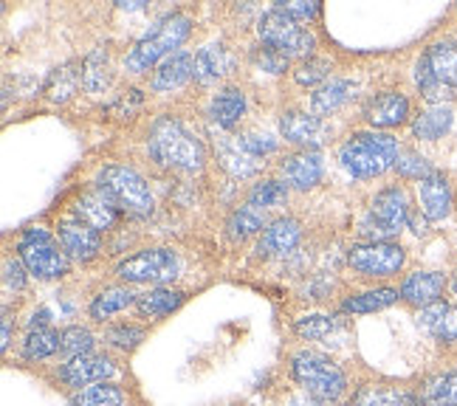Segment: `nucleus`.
Listing matches in <instances>:
<instances>
[{
  "mask_svg": "<svg viewBox=\"0 0 457 406\" xmlns=\"http://www.w3.org/2000/svg\"><path fill=\"white\" fill-rule=\"evenodd\" d=\"M74 211H77V220L96 228L99 235L108 232V228H113L121 220V206L113 201L111 192L102 186H96L94 192H85V195L77 201Z\"/></svg>",
  "mask_w": 457,
  "mask_h": 406,
  "instance_id": "f8f14e48",
  "label": "nucleus"
},
{
  "mask_svg": "<svg viewBox=\"0 0 457 406\" xmlns=\"http://www.w3.org/2000/svg\"><path fill=\"white\" fill-rule=\"evenodd\" d=\"M328 77H330V62H328V60H316V57H311V60H305L300 68H296V82H300V85H308V87L320 85V82L325 85Z\"/></svg>",
  "mask_w": 457,
  "mask_h": 406,
  "instance_id": "ea45409f",
  "label": "nucleus"
},
{
  "mask_svg": "<svg viewBox=\"0 0 457 406\" xmlns=\"http://www.w3.org/2000/svg\"><path fill=\"white\" fill-rule=\"evenodd\" d=\"M300 237H303V228L294 218H277L266 226V232H262L257 243V252L260 257H283L296 249Z\"/></svg>",
  "mask_w": 457,
  "mask_h": 406,
  "instance_id": "f3484780",
  "label": "nucleus"
},
{
  "mask_svg": "<svg viewBox=\"0 0 457 406\" xmlns=\"http://www.w3.org/2000/svg\"><path fill=\"white\" fill-rule=\"evenodd\" d=\"M395 170H398V175H403V178H418V181H424L427 175L435 172L427 158L420 153H415V150H403L398 155V162H395Z\"/></svg>",
  "mask_w": 457,
  "mask_h": 406,
  "instance_id": "58836bf2",
  "label": "nucleus"
},
{
  "mask_svg": "<svg viewBox=\"0 0 457 406\" xmlns=\"http://www.w3.org/2000/svg\"><path fill=\"white\" fill-rule=\"evenodd\" d=\"M147 147H150V155L155 158V162L162 167H170V170L198 172V170H204V162H206V153L201 147V141L172 116H162L150 128Z\"/></svg>",
  "mask_w": 457,
  "mask_h": 406,
  "instance_id": "f257e3e1",
  "label": "nucleus"
},
{
  "mask_svg": "<svg viewBox=\"0 0 457 406\" xmlns=\"http://www.w3.org/2000/svg\"><path fill=\"white\" fill-rule=\"evenodd\" d=\"M142 339H145V330L142 327H133V325H119V327H111L108 330V342L116 344V347H121V350L136 347Z\"/></svg>",
  "mask_w": 457,
  "mask_h": 406,
  "instance_id": "c03bdc74",
  "label": "nucleus"
},
{
  "mask_svg": "<svg viewBox=\"0 0 457 406\" xmlns=\"http://www.w3.org/2000/svg\"><path fill=\"white\" fill-rule=\"evenodd\" d=\"M398 299H401V291H395V288H376V291L347 296L342 302V311L345 313H376V311L395 305Z\"/></svg>",
  "mask_w": 457,
  "mask_h": 406,
  "instance_id": "7c9ffc66",
  "label": "nucleus"
},
{
  "mask_svg": "<svg viewBox=\"0 0 457 406\" xmlns=\"http://www.w3.org/2000/svg\"><path fill=\"white\" fill-rule=\"evenodd\" d=\"M274 9H279L283 14H288L291 21H311V17L320 14V4H313V0H283V4H277Z\"/></svg>",
  "mask_w": 457,
  "mask_h": 406,
  "instance_id": "a18cd8bd",
  "label": "nucleus"
},
{
  "mask_svg": "<svg viewBox=\"0 0 457 406\" xmlns=\"http://www.w3.org/2000/svg\"><path fill=\"white\" fill-rule=\"evenodd\" d=\"M189 77H195V57L187 54V51H175L172 57H167L162 65H158L155 77H153V91L167 94L175 91L189 82Z\"/></svg>",
  "mask_w": 457,
  "mask_h": 406,
  "instance_id": "5701e85b",
  "label": "nucleus"
},
{
  "mask_svg": "<svg viewBox=\"0 0 457 406\" xmlns=\"http://www.w3.org/2000/svg\"><path fill=\"white\" fill-rule=\"evenodd\" d=\"M420 211L427 220H444L452 211V186L444 172H432L420 181Z\"/></svg>",
  "mask_w": 457,
  "mask_h": 406,
  "instance_id": "aec40b11",
  "label": "nucleus"
},
{
  "mask_svg": "<svg viewBox=\"0 0 457 406\" xmlns=\"http://www.w3.org/2000/svg\"><path fill=\"white\" fill-rule=\"evenodd\" d=\"M99 186L108 189L113 201L121 206V211H128V215L147 218L155 206L150 184L130 167H119V164L104 167L99 172Z\"/></svg>",
  "mask_w": 457,
  "mask_h": 406,
  "instance_id": "423d86ee",
  "label": "nucleus"
},
{
  "mask_svg": "<svg viewBox=\"0 0 457 406\" xmlns=\"http://www.w3.org/2000/svg\"><path fill=\"white\" fill-rule=\"evenodd\" d=\"M60 342H62V333L40 327V330H31L29 333V339L23 344V352H26V359L40 361V359L54 356V352L60 350Z\"/></svg>",
  "mask_w": 457,
  "mask_h": 406,
  "instance_id": "72a5a7b5",
  "label": "nucleus"
},
{
  "mask_svg": "<svg viewBox=\"0 0 457 406\" xmlns=\"http://www.w3.org/2000/svg\"><path fill=\"white\" fill-rule=\"evenodd\" d=\"M353 82L350 79H330L325 85H320V91L313 94L311 99V111L313 116H328L333 111H339L342 104L350 99V94H353Z\"/></svg>",
  "mask_w": 457,
  "mask_h": 406,
  "instance_id": "c85d7f7f",
  "label": "nucleus"
},
{
  "mask_svg": "<svg viewBox=\"0 0 457 406\" xmlns=\"http://www.w3.org/2000/svg\"><path fill=\"white\" fill-rule=\"evenodd\" d=\"M237 141H240V147L245 153H252L254 158H262L277 150V138H271L269 133H243L237 136Z\"/></svg>",
  "mask_w": 457,
  "mask_h": 406,
  "instance_id": "79ce46f5",
  "label": "nucleus"
},
{
  "mask_svg": "<svg viewBox=\"0 0 457 406\" xmlns=\"http://www.w3.org/2000/svg\"><path fill=\"white\" fill-rule=\"evenodd\" d=\"M370 218L376 223H381L393 237L398 232H403V228H407L410 220H412V206H410L407 189H403V186H386V189H381L378 195L373 198Z\"/></svg>",
  "mask_w": 457,
  "mask_h": 406,
  "instance_id": "9b49d317",
  "label": "nucleus"
},
{
  "mask_svg": "<svg viewBox=\"0 0 457 406\" xmlns=\"http://www.w3.org/2000/svg\"><path fill=\"white\" fill-rule=\"evenodd\" d=\"M288 198V186L286 184H279V181H262L252 189V195H249V203L257 206V209H271V206H279V203H286Z\"/></svg>",
  "mask_w": 457,
  "mask_h": 406,
  "instance_id": "e433bc0d",
  "label": "nucleus"
},
{
  "mask_svg": "<svg viewBox=\"0 0 457 406\" xmlns=\"http://www.w3.org/2000/svg\"><path fill=\"white\" fill-rule=\"evenodd\" d=\"M232 70H235V57H232V51L220 43L204 46L195 54V82L201 85H212L228 77Z\"/></svg>",
  "mask_w": 457,
  "mask_h": 406,
  "instance_id": "4be33fe9",
  "label": "nucleus"
},
{
  "mask_svg": "<svg viewBox=\"0 0 457 406\" xmlns=\"http://www.w3.org/2000/svg\"><path fill=\"white\" fill-rule=\"evenodd\" d=\"M136 294L130 288H108V291H102L94 302H91V319L96 322H104V319H111L113 313L119 311H125L128 305L136 302Z\"/></svg>",
  "mask_w": 457,
  "mask_h": 406,
  "instance_id": "473e14b6",
  "label": "nucleus"
},
{
  "mask_svg": "<svg viewBox=\"0 0 457 406\" xmlns=\"http://www.w3.org/2000/svg\"><path fill=\"white\" fill-rule=\"evenodd\" d=\"M398 141L386 133H356L339 150L342 167L356 178H376V175L395 167L398 162Z\"/></svg>",
  "mask_w": 457,
  "mask_h": 406,
  "instance_id": "7ed1b4c3",
  "label": "nucleus"
},
{
  "mask_svg": "<svg viewBox=\"0 0 457 406\" xmlns=\"http://www.w3.org/2000/svg\"><path fill=\"white\" fill-rule=\"evenodd\" d=\"M189 29H192V21L187 14L181 12L167 14L145 40L136 43V48L125 57V68L130 74H142V70H150L155 62H164L167 57L175 54V48L189 37Z\"/></svg>",
  "mask_w": 457,
  "mask_h": 406,
  "instance_id": "20e7f679",
  "label": "nucleus"
},
{
  "mask_svg": "<svg viewBox=\"0 0 457 406\" xmlns=\"http://www.w3.org/2000/svg\"><path fill=\"white\" fill-rule=\"evenodd\" d=\"M121 282H167L179 277V257L170 249H147L128 257L125 262H119L116 269Z\"/></svg>",
  "mask_w": 457,
  "mask_h": 406,
  "instance_id": "1a4fd4ad",
  "label": "nucleus"
},
{
  "mask_svg": "<svg viewBox=\"0 0 457 406\" xmlns=\"http://www.w3.org/2000/svg\"><path fill=\"white\" fill-rule=\"evenodd\" d=\"M356 406H420V395L412 390H398V386L370 384L356 393Z\"/></svg>",
  "mask_w": 457,
  "mask_h": 406,
  "instance_id": "393cba45",
  "label": "nucleus"
},
{
  "mask_svg": "<svg viewBox=\"0 0 457 406\" xmlns=\"http://www.w3.org/2000/svg\"><path fill=\"white\" fill-rule=\"evenodd\" d=\"M364 116L373 128H384V130L398 128L410 116V99L403 94H395V91L378 94L376 99H370V104H367Z\"/></svg>",
  "mask_w": 457,
  "mask_h": 406,
  "instance_id": "6ab92c4d",
  "label": "nucleus"
},
{
  "mask_svg": "<svg viewBox=\"0 0 457 406\" xmlns=\"http://www.w3.org/2000/svg\"><path fill=\"white\" fill-rule=\"evenodd\" d=\"M252 60L262 68V70H271V74H283V70L288 68V57H283L279 51H274V48H269V46H260L254 54H252Z\"/></svg>",
  "mask_w": 457,
  "mask_h": 406,
  "instance_id": "37998d69",
  "label": "nucleus"
},
{
  "mask_svg": "<svg viewBox=\"0 0 457 406\" xmlns=\"http://www.w3.org/2000/svg\"><path fill=\"white\" fill-rule=\"evenodd\" d=\"M187 294L184 291H172V288H153L136 299V308L145 319H162L170 316L172 311H179L184 305Z\"/></svg>",
  "mask_w": 457,
  "mask_h": 406,
  "instance_id": "a878e982",
  "label": "nucleus"
},
{
  "mask_svg": "<svg viewBox=\"0 0 457 406\" xmlns=\"http://www.w3.org/2000/svg\"><path fill=\"white\" fill-rule=\"evenodd\" d=\"M452 125H454V113L449 104H429V108H424L415 116L412 133H415V138L437 141L452 130Z\"/></svg>",
  "mask_w": 457,
  "mask_h": 406,
  "instance_id": "b1692460",
  "label": "nucleus"
},
{
  "mask_svg": "<svg viewBox=\"0 0 457 406\" xmlns=\"http://www.w3.org/2000/svg\"><path fill=\"white\" fill-rule=\"evenodd\" d=\"M60 249L62 245L43 228H29L17 245L26 269L40 279H60L68 274V257Z\"/></svg>",
  "mask_w": 457,
  "mask_h": 406,
  "instance_id": "6e6552de",
  "label": "nucleus"
},
{
  "mask_svg": "<svg viewBox=\"0 0 457 406\" xmlns=\"http://www.w3.org/2000/svg\"><path fill=\"white\" fill-rule=\"evenodd\" d=\"M291 373L294 381L313 398L322 401H339L347 390V378L339 369V364L322 356V352L303 350L291 359Z\"/></svg>",
  "mask_w": 457,
  "mask_h": 406,
  "instance_id": "39448f33",
  "label": "nucleus"
},
{
  "mask_svg": "<svg viewBox=\"0 0 457 406\" xmlns=\"http://www.w3.org/2000/svg\"><path fill=\"white\" fill-rule=\"evenodd\" d=\"M444 291H446V277L437 271H415L401 282V299L420 311L441 302Z\"/></svg>",
  "mask_w": 457,
  "mask_h": 406,
  "instance_id": "ddd939ff",
  "label": "nucleus"
},
{
  "mask_svg": "<svg viewBox=\"0 0 457 406\" xmlns=\"http://www.w3.org/2000/svg\"><path fill=\"white\" fill-rule=\"evenodd\" d=\"M94 350V333L87 330V327H65L62 330V342H60V352H65V356H87V352Z\"/></svg>",
  "mask_w": 457,
  "mask_h": 406,
  "instance_id": "c9c22d12",
  "label": "nucleus"
},
{
  "mask_svg": "<svg viewBox=\"0 0 457 406\" xmlns=\"http://www.w3.org/2000/svg\"><path fill=\"white\" fill-rule=\"evenodd\" d=\"M4 282H6V288H14V291H21L26 286L23 266L17 260H12V257L4 260Z\"/></svg>",
  "mask_w": 457,
  "mask_h": 406,
  "instance_id": "49530a36",
  "label": "nucleus"
},
{
  "mask_svg": "<svg viewBox=\"0 0 457 406\" xmlns=\"http://www.w3.org/2000/svg\"><path fill=\"white\" fill-rule=\"evenodd\" d=\"M260 228H262V209H257L252 203L235 209L232 218L226 220V235H228V240H235V243L249 240L252 235L260 232Z\"/></svg>",
  "mask_w": 457,
  "mask_h": 406,
  "instance_id": "2f4dec72",
  "label": "nucleus"
},
{
  "mask_svg": "<svg viewBox=\"0 0 457 406\" xmlns=\"http://www.w3.org/2000/svg\"><path fill=\"white\" fill-rule=\"evenodd\" d=\"M347 262L364 277H390L407 262V252L398 243H359L347 252Z\"/></svg>",
  "mask_w": 457,
  "mask_h": 406,
  "instance_id": "9d476101",
  "label": "nucleus"
},
{
  "mask_svg": "<svg viewBox=\"0 0 457 406\" xmlns=\"http://www.w3.org/2000/svg\"><path fill=\"white\" fill-rule=\"evenodd\" d=\"M322 155L316 150H300L283 162V175L294 189H313L322 181Z\"/></svg>",
  "mask_w": 457,
  "mask_h": 406,
  "instance_id": "412c9836",
  "label": "nucleus"
},
{
  "mask_svg": "<svg viewBox=\"0 0 457 406\" xmlns=\"http://www.w3.org/2000/svg\"><path fill=\"white\" fill-rule=\"evenodd\" d=\"M113 361L104 359V356H77L68 364H62L60 369V378L68 386H94V384H104V378L113 376Z\"/></svg>",
  "mask_w": 457,
  "mask_h": 406,
  "instance_id": "2eb2a0df",
  "label": "nucleus"
},
{
  "mask_svg": "<svg viewBox=\"0 0 457 406\" xmlns=\"http://www.w3.org/2000/svg\"><path fill=\"white\" fill-rule=\"evenodd\" d=\"M57 237H60L62 252L68 257H74V260H91L102 249V235L96 232V228L87 226V223H82V220H65V223H60Z\"/></svg>",
  "mask_w": 457,
  "mask_h": 406,
  "instance_id": "dca6fc26",
  "label": "nucleus"
},
{
  "mask_svg": "<svg viewBox=\"0 0 457 406\" xmlns=\"http://www.w3.org/2000/svg\"><path fill=\"white\" fill-rule=\"evenodd\" d=\"M257 34H260L262 46L279 51L283 57H308L316 48L313 34L308 29H300L296 21H291V17L283 14L279 9H271L260 17Z\"/></svg>",
  "mask_w": 457,
  "mask_h": 406,
  "instance_id": "0eeeda50",
  "label": "nucleus"
},
{
  "mask_svg": "<svg viewBox=\"0 0 457 406\" xmlns=\"http://www.w3.org/2000/svg\"><path fill=\"white\" fill-rule=\"evenodd\" d=\"M333 325H337V322H333L330 316H320V313L303 316V319L296 322V333H300V336L308 339V342H316V339H325L328 333L333 330Z\"/></svg>",
  "mask_w": 457,
  "mask_h": 406,
  "instance_id": "a19ab883",
  "label": "nucleus"
},
{
  "mask_svg": "<svg viewBox=\"0 0 457 406\" xmlns=\"http://www.w3.org/2000/svg\"><path fill=\"white\" fill-rule=\"evenodd\" d=\"M245 113V94L240 87H223L218 91V96L212 99V108H209V116L218 128H235L237 121L243 119Z\"/></svg>",
  "mask_w": 457,
  "mask_h": 406,
  "instance_id": "bb28decb",
  "label": "nucleus"
},
{
  "mask_svg": "<svg viewBox=\"0 0 457 406\" xmlns=\"http://www.w3.org/2000/svg\"><path fill=\"white\" fill-rule=\"evenodd\" d=\"M420 406H457V369L432 376L420 386Z\"/></svg>",
  "mask_w": 457,
  "mask_h": 406,
  "instance_id": "cd10ccee",
  "label": "nucleus"
},
{
  "mask_svg": "<svg viewBox=\"0 0 457 406\" xmlns=\"http://www.w3.org/2000/svg\"><path fill=\"white\" fill-rule=\"evenodd\" d=\"M286 406H337V401H322V398H313V395H300V398H291Z\"/></svg>",
  "mask_w": 457,
  "mask_h": 406,
  "instance_id": "de8ad7c7",
  "label": "nucleus"
},
{
  "mask_svg": "<svg viewBox=\"0 0 457 406\" xmlns=\"http://www.w3.org/2000/svg\"><path fill=\"white\" fill-rule=\"evenodd\" d=\"M418 91L429 104H446L457 96V48L452 43H435L415 65Z\"/></svg>",
  "mask_w": 457,
  "mask_h": 406,
  "instance_id": "f03ea898",
  "label": "nucleus"
},
{
  "mask_svg": "<svg viewBox=\"0 0 457 406\" xmlns=\"http://www.w3.org/2000/svg\"><path fill=\"white\" fill-rule=\"evenodd\" d=\"M418 327L432 336L441 344H454L457 342V305L449 302H435L418 313Z\"/></svg>",
  "mask_w": 457,
  "mask_h": 406,
  "instance_id": "a211bd4d",
  "label": "nucleus"
},
{
  "mask_svg": "<svg viewBox=\"0 0 457 406\" xmlns=\"http://www.w3.org/2000/svg\"><path fill=\"white\" fill-rule=\"evenodd\" d=\"M125 395L116 384H94L74 395V406H121Z\"/></svg>",
  "mask_w": 457,
  "mask_h": 406,
  "instance_id": "f704fd0d",
  "label": "nucleus"
},
{
  "mask_svg": "<svg viewBox=\"0 0 457 406\" xmlns=\"http://www.w3.org/2000/svg\"><path fill=\"white\" fill-rule=\"evenodd\" d=\"M218 158H220V164L235 175V178H249V175H254L260 170V162L252 153H245L240 147L237 138H223L218 145Z\"/></svg>",
  "mask_w": 457,
  "mask_h": 406,
  "instance_id": "c756f323",
  "label": "nucleus"
},
{
  "mask_svg": "<svg viewBox=\"0 0 457 406\" xmlns=\"http://www.w3.org/2000/svg\"><path fill=\"white\" fill-rule=\"evenodd\" d=\"M279 133H283L286 141L291 145H322L325 136H328V125L313 113H303V111H288L279 119Z\"/></svg>",
  "mask_w": 457,
  "mask_h": 406,
  "instance_id": "4468645a",
  "label": "nucleus"
},
{
  "mask_svg": "<svg viewBox=\"0 0 457 406\" xmlns=\"http://www.w3.org/2000/svg\"><path fill=\"white\" fill-rule=\"evenodd\" d=\"M108 70V54H94L91 60H87L85 65H82V85L87 87L91 94H96V91H102L104 85L111 82V77L104 74Z\"/></svg>",
  "mask_w": 457,
  "mask_h": 406,
  "instance_id": "4c0bfd02",
  "label": "nucleus"
},
{
  "mask_svg": "<svg viewBox=\"0 0 457 406\" xmlns=\"http://www.w3.org/2000/svg\"><path fill=\"white\" fill-rule=\"evenodd\" d=\"M9 344H12V316H9V311H6V313H4V342H0V347L9 350Z\"/></svg>",
  "mask_w": 457,
  "mask_h": 406,
  "instance_id": "09e8293b",
  "label": "nucleus"
},
{
  "mask_svg": "<svg viewBox=\"0 0 457 406\" xmlns=\"http://www.w3.org/2000/svg\"><path fill=\"white\" fill-rule=\"evenodd\" d=\"M452 291H454V296H457V271H454V277H452Z\"/></svg>",
  "mask_w": 457,
  "mask_h": 406,
  "instance_id": "8fccbe9b",
  "label": "nucleus"
}]
</instances>
